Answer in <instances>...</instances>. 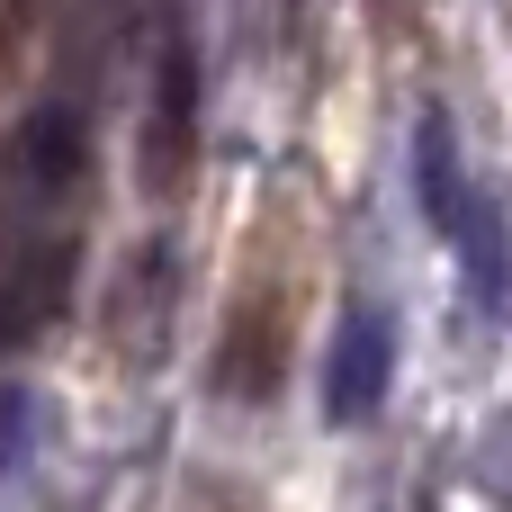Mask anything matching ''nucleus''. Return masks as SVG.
<instances>
[{
    "label": "nucleus",
    "instance_id": "nucleus-1",
    "mask_svg": "<svg viewBox=\"0 0 512 512\" xmlns=\"http://www.w3.org/2000/svg\"><path fill=\"white\" fill-rule=\"evenodd\" d=\"M288 351H297V288L243 270V288H234V324H225V387L261 405V396L288 378Z\"/></svg>",
    "mask_w": 512,
    "mask_h": 512
},
{
    "label": "nucleus",
    "instance_id": "nucleus-2",
    "mask_svg": "<svg viewBox=\"0 0 512 512\" xmlns=\"http://www.w3.org/2000/svg\"><path fill=\"white\" fill-rule=\"evenodd\" d=\"M189 135H198V54L171 27L162 63H153V117H144V189L171 198L189 180Z\"/></svg>",
    "mask_w": 512,
    "mask_h": 512
},
{
    "label": "nucleus",
    "instance_id": "nucleus-3",
    "mask_svg": "<svg viewBox=\"0 0 512 512\" xmlns=\"http://www.w3.org/2000/svg\"><path fill=\"white\" fill-rule=\"evenodd\" d=\"M387 369H396L387 315L351 306V315L333 324V351H324V405H333V423H360V414L387 396Z\"/></svg>",
    "mask_w": 512,
    "mask_h": 512
},
{
    "label": "nucleus",
    "instance_id": "nucleus-4",
    "mask_svg": "<svg viewBox=\"0 0 512 512\" xmlns=\"http://www.w3.org/2000/svg\"><path fill=\"white\" fill-rule=\"evenodd\" d=\"M63 288H72V243L27 252V261L0 279V351H18L27 333H45V324H54V306H63Z\"/></svg>",
    "mask_w": 512,
    "mask_h": 512
},
{
    "label": "nucleus",
    "instance_id": "nucleus-5",
    "mask_svg": "<svg viewBox=\"0 0 512 512\" xmlns=\"http://www.w3.org/2000/svg\"><path fill=\"white\" fill-rule=\"evenodd\" d=\"M441 234L459 243V261H468L477 297H486V306H504V297H512V234H504V207H495L486 189H468V198L450 207V225H441Z\"/></svg>",
    "mask_w": 512,
    "mask_h": 512
},
{
    "label": "nucleus",
    "instance_id": "nucleus-6",
    "mask_svg": "<svg viewBox=\"0 0 512 512\" xmlns=\"http://www.w3.org/2000/svg\"><path fill=\"white\" fill-rule=\"evenodd\" d=\"M9 162H18V180L27 189H72V171H81V117L72 108H36L27 126H18V144H9Z\"/></svg>",
    "mask_w": 512,
    "mask_h": 512
},
{
    "label": "nucleus",
    "instance_id": "nucleus-7",
    "mask_svg": "<svg viewBox=\"0 0 512 512\" xmlns=\"http://www.w3.org/2000/svg\"><path fill=\"white\" fill-rule=\"evenodd\" d=\"M162 288H171V261H162V243H144V252L117 270V297H108L117 315H135V324H117V342H126L135 360L153 351V315H162Z\"/></svg>",
    "mask_w": 512,
    "mask_h": 512
},
{
    "label": "nucleus",
    "instance_id": "nucleus-8",
    "mask_svg": "<svg viewBox=\"0 0 512 512\" xmlns=\"http://www.w3.org/2000/svg\"><path fill=\"white\" fill-rule=\"evenodd\" d=\"M414 180H423V216H432V225H450V207L468 198V171H459V153H450V126H441V117H423V126H414Z\"/></svg>",
    "mask_w": 512,
    "mask_h": 512
},
{
    "label": "nucleus",
    "instance_id": "nucleus-9",
    "mask_svg": "<svg viewBox=\"0 0 512 512\" xmlns=\"http://www.w3.org/2000/svg\"><path fill=\"white\" fill-rule=\"evenodd\" d=\"M18 450H27V396L9 387L0 396V468H18Z\"/></svg>",
    "mask_w": 512,
    "mask_h": 512
}]
</instances>
